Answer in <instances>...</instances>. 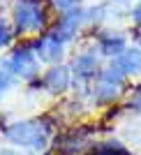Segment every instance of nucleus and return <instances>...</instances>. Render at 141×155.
<instances>
[{"label": "nucleus", "instance_id": "2", "mask_svg": "<svg viewBox=\"0 0 141 155\" xmlns=\"http://www.w3.org/2000/svg\"><path fill=\"white\" fill-rule=\"evenodd\" d=\"M14 32L26 35L37 32L46 26V12L42 9V0H19L14 5Z\"/></svg>", "mask_w": 141, "mask_h": 155}, {"label": "nucleus", "instance_id": "7", "mask_svg": "<svg viewBox=\"0 0 141 155\" xmlns=\"http://www.w3.org/2000/svg\"><path fill=\"white\" fill-rule=\"evenodd\" d=\"M100 51L107 56H120L125 51V37L116 35V32H104L100 37Z\"/></svg>", "mask_w": 141, "mask_h": 155}, {"label": "nucleus", "instance_id": "11", "mask_svg": "<svg viewBox=\"0 0 141 155\" xmlns=\"http://www.w3.org/2000/svg\"><path fill=\"white\" fill-rule=\"evenodd\" d=\"M12 44V28L0 19V46H9Z\"/></svg>", "mask_w": 141, "mask_h": 155}, {"label": "nucleus", "instance_id": "12", "mask_svg": "<svg viewBox=\"0 0 141 155\" xmlns=\"http://www.w3.org/2000/svg\"><path fill=\"white\" fill-rule=\"evenodd\" d=\"M9 86H12V72L9 70H0V97L7 93Z\"/></svg>", "mask_w": 141, "mask_h": 155}, {"label": "nucleus", "instance_id": "15", "mask_svg": "<svg viewBox=\"0 0 141 155\" xmlns=\"http://www.w3.org/2000/svg\"><path fill=\"white\" fill-rule=\"evenodd\" d=\"M132 16H134V21H136V23L141 26V5H136V7H134V12H132Z\"/></svg>", "mask_w": 141, "mask_h": 155}, {"label": "nucleus", "instance_id": "6", "mask_svg": "<svg viewBox=\"0 0 141 155\" xmlns=\"http://www.w3.org/2000/svg\"><path fill=\"white\" fill-rule=\"evenodd\" d=\"M42 84L53 93H63L67 86H70V70L63 67V65H53L51 70H46L44 81Z\"/></svg>", "mask_w": 141, "mask_h": 155}, {"label": "nucleus", "instance_id": "4", "mask_svg": "<svg viewBox=\"0 0 141 155\" xmlns=\"http://www.w3.org/2000/svg\"><path fill=\"white\" fill-rule=\"evenodd\" d=\"M81 19H84V12L81 9H77V7H72V9H67L65 14H60V19H58V23L53 26V35H56L58 39H63V42H67V39L77 32L79 23H81Z\"/></svg>", "mask_w": 141, "mask_h": 155}, {"label": "nucleus", "instance_id": "3", "mask_svg": "<svg viewBox=\"0 0 141 155\" xmlns=\"http://www.w3.org/2000/svg\"><path fill=\"white\" fill-rule=\"evenodd\" d=\"M32 49H35V44H26L12 53V58L7 63L12 74L21 79H32L37 74V51H32Z\"/></svg>", "mask_w": 141, "mask_h": 155}, {"label": "nucleus", "instance_id": "1", "mask_svg": "<svg viewBox=\"0 0 141 155\" xmlns=\"http://www.w3.org/2000/svg\"><path fill=\"white\" fill-rule=\"evenodd\" d=\"M5 139L21 148H44L49 141V127L42 120H26V123H14L5 130Z\"/></svg>", "mask_w": 141, "mask_h": 155}, {"label": "nucleus", "instance_id": "9", "mask_svg": "<svg viewBox=\"0 0 141 155\" xmlns=\"http://www.w3.org/2000/svg\"><path fill=\"white\" fill-rule=\"evenodd\" d=\"M116 67L123 72V74H127V72H136L141 70V51H123L118 58H116Z\"/></svg>", "mask_w": 141, "mask_h": 155}, {"label": "nucleus", "instance_id": "10", "mask_svg": "<svg viewBox=\"0 0 141 155\" xmlns=\"http://www.w3.org/2000/svg\"><path fill=\"white\" fill-rule=\"evenodd\" d=\"M88 155H130V150L120 141H102V143H97Z\"/></svg>", "mask_w": 141, "mask_h": 155}, {"label": "nucleus", "instance_id": "8", "mask_svg": "<svg viewBox=\"0 0 141 155\" xmlns=\"http://www.w3.org/2000/svg\"><path fill=\"white\" fill-rule=\"evenodd\" d=\"M74 72H77V77H81V79L95 77V72H97L95 53H81V56L74 60Z\"/></svg>", "mask_w": 141, "mask_h": 155}, {"label": "nucleus", "instance_id": "13", "mask_svg": "<svg viewBox=\"0 0 141 155\" xmlns=\"http://www.w3.org/2000/svg\"><path fill=\"white\" fill-rule=\"evenodd\" d=\"M77 2H81V0H53V5L58 7V9H72V7H77Z\"/></svg>", "mask_w": 141, "mask_h": 155}, {"label": "nucleus", "instance_id": "5", "mask_svg": "<svg viewBox=\"0 0 141 155\" xmlns=\"http://www.w3.org/2000/svg\"><path fill=\"white\" fill-rule=\"evenodd\" d=\"M63 39H58L56 35H53L51 30L44 32L42 37L35 42V49H37V56L42 60H46V63H56L60 56H63Z\"/></svg>", "mask_w": 141, "mask_h": 155}, {"label": "nucleus", "instance_id": "14", "mask_svg": "<svg viewBox=\"0 0 141 155\" xmlns=\"http://www.w3.org/2000/svg\"><path fill=\"white\" fill-rule=\"evenodd\" d=\"M130 107L134 111H141V86L134 91V95H132V100H130Z\"/></svg>", "mask_w": 141, "mask_h": 155}, {"label": "nucleus", "instance_id": "16", "mask_svg": "<svg viewBox=\"0 0 141 155\" xmlns=\"http://www.w3.org/2000/svg\"><path fill=\"white\" fill-rule=\"evenodd\" d=\"M0 155H21V153H16V150H0Z\"/></svg>", "mask_w": 141, "mask_h": 155}]
</instances>
